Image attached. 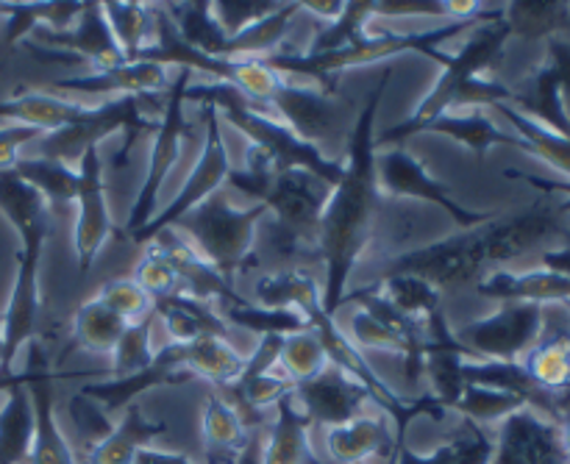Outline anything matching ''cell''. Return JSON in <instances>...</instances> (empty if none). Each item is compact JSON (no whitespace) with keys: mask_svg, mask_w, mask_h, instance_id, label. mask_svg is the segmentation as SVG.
Segmentation results:
<instances>
[{"mask_svg":"<svg viewBox=\"0 0 570 464\" xmlns=\"http://www.w3.org/2000/svg\"><path fill=\"white\" fill-rule=\"evenodd\" d=\"M232 393H237L245 404L254 406L256 412H265V409H276V404L287 395L295 393V384L287 382L284 376H278L276 371L265 373V376H256V378H239V382L226 384Z\"/></svg>","mask_w":570,"mask_h":464,"instance_id":"bcb514c9","label":"cell"},{"mask_svg":"<svg viewBox=\"0 0 570 464\" xmlns=\"http://www.w3.org/2000/svg\"><path fill=\"white\" fill-rule=\"evenodd\" d=\"M39 137H42V131L28 126L0 128V170H14V165L20 161V150L28 142H37Z\"/></svg>","mask_w":570,"mask_h":464,"instance_id":"681fc988","label":"cell"},{"mask_svg":"<svg viewBox=\"0 0 570 464\" xmlns=\"http://www.w3.org/2000/svg\"><path fill=\"white\" fill-rule=\"evenodd\" d=\"M78 170V192H76V228H72V245H76L78 273L87 276L92 270L95 256L111 237V217L106 206L104 189V161L100 150L92 148L81 159Z\"/></svg>","mask_w":570,"mask_h":464,"instance_id":"4fadbf2b","label":"cell"},{"mask_svg":"<svg viewBox=\"0 0 570 464\" xmlns=\"http://www.w3.org/2000/svg\"><path fill=\"white\" fill-rule=\"evenodd\" d=\"M193 83V72L178 70V78L167 89V103L161 106V120L156 126L154 145H150V159L148 170H145L142 187H139L137 200L131 206V215H128L126 234H137L139 228L148 226L156 217V198H159V189L165 187L167 172L176 165L178 154H181V139L187 131V120H184V103H187V89Z\"/></svg>","mask_w":570,"mask_h":464,"instance_id":"30bf717a","label":"cell"},{"mask_svg":"<svg viewBox=\"0 0 570 464\" xmlns=\"http://www.w3.org/2000/svg\"><path fill=\"white\" fill-rule=\"evenodd\" d=\"M220 317L232 326L254 332L259 337H289L309 328L306 317L295 309H267V306L250 304V306H217Z\"/></svg>","mask_w":570,"mask_h":464,"instance_id":"f35d334b","label":"cell"},{"mask_svg":"<svg viewBox=\"0 0 570 464\" xmlns=\"http://www.w3.org/2000/svg\"><path fill=\"white\" fill-rule=\"evenodd\" d=\"M33 428V398L28 389V373L11 382L9 401L0 412V464H26L31 454Z\"/></svg>","mask_w":570,"mask_h":464,"instance_id":"484cf974","label":"cell"},{"mask_svg":"<svg viewBox=\"0 0 570 464\" xmlns=\"http://www.w3.org/2000/svg\"><path fill=\"white\" fill-rule=\"evenodd\" d=\"M362 289L384 295L401 315L412 317V320L423 323V326L432 317L443 315V293H438L432 284L417 276H406V273H401V276H379L376 282Z\"/></svg>","mask_w":570,"mask_h":464,"instance_id":"4dcf8cb0","label":"cell"},{"mask_svg":"<svg viewBox=\"0 0 570 464\" xmlns=\"http://www.w3.org/2000/svg\"><path fill=\"white\" fill-rule=\"evenodd\" d=\"M128 323L120 320L117 315H111L98 298L87 300V304L78 306L76 317H72V337L89 354L111 356V351L117 348L120 337L126 334Z\"/></svg>","mask_w":570,"mask_h":464,"instance_id":"e575fe53","label":"cell"},{"mask_svg":"<svg viewBox=\"0 0 570 464\" xmlns=\"http://www.w3.org/2000/svg\"><path fill=\"white\" fill-rule=\"evenodd\" d=\"M345 6H348V0H332V3H326V0H309V3H301V11H309V14H315L317 20L332 26V22L343 14Z\"/></svg>","mask_w":570,"mask_h":464,"instance_id":"db71d44e","label":"cell"},{"mask_svg":"<svg viewBox=\"0 0 570 464\" xmlns=\"http://www.w3.org/2000/svg\"><path fill=\"white\" fill-rule=\"evenodd\" d=\"M150 254L161 256L167 265L173 267V273L181 282V293L193 295V298L206 300V304H228V306H250L248 298L237 293L176 228H167V231L156 234L148 243Z\"/></svg>","mask_w":570,"mask_h":464,"instance_id":"5bb4252c","label":"cell"},{"mask_svg":"<svg viewBox=\"0 0 570 464\" xmlns=\"http://www.w3.org/2000/svg\"><path fill=\"white\" fill-rule=\"evenodd\" d=\"M507 39H510V28H507L504 14L484 22V26L473 28L471 37H468V42L462 45L460 53L449 56V61L443 65L445 67L443 76L438 78L432 92L417 103V109L412 111L404 122H399V126L376 134V148H387V145L399 148L404 139L415 137V134H423V128H426L429 122L449 115L451 103H454V95L460 92L462 83H468L471 78H479L484 76V72L493 70L501 50H504Z\"/></svg>","mask_w":570,"mask_h":464,"instance_id":"8992f818","label":"cell"},{"mask_svg":"<svg viewBox=\"0 0 570 464\" xmlns=\"http://www.w3.org/2000/svg\"><path fill=\"white\" fill-rule=\"evenodd\" d=\"M178 359H181L184 371L198 378H206V382L220 389L226 384L239 382L248 356L239 354L228 339L204 337L195 339V343L178 345Z\"/></svg>","mask_w":570,"mask_h":464,"instance_id":"4316f807","label":"cell"},{"mask_svg":"<svg viewBox=\"0 0 570 464\" xmlns=\"http://www.w3.org/2000/svg\"><path fill=\"white\" fill-rule=\"evenodd\" d=\"M282 3H273V0H243V3H212V17L220 26V31L226 37H237V33L248 31L250 26H256L259 20H265L267 14L278 9Z\"/></svg>","mask_w":570,"mask_h":464,"instance_id":"7dc6e473","label":"cell"},{"mask_svg":"<svg viewBox=\"0 0 570 464\" xmlns=\"http://www.w3.org/2000/svg\"><path fill=\"white\" fill-rule=\"evenodd\" d=\"M546 306L538 304H501L499 312L473 320L454 332L456 343L482 362L518 365L532 351L543 332Z\"/></svg>","mask_w":570,"mask_h":464,"instance_id":"9c48e42d","label":"cell"},{"mask_svg":"<svg viewBox=\"0 0 570 464\" xmlns=\"http://www.w3.org/2000/svg\"><path fill=\"white\" fill-rule=\"evenodd\" d=\"M134 464H195L193 460H187L184 454H167V451H156V448H142L137 454Z\"/></svg>","mask_w":570,"mask_h":464,"instance_id":"9f6ffc18","label":"cell"},{"mask_svg":"<svg viewBox=\"0 0 570 464\" xmlns=\"http://www.w3.org/2000/svg\"><path fill=\"white\" fill-rule=\"evenodd\" d=\"M504 22L510 37L554 39L570 26V3H507Z\"/></svg>","mask_w":570,"mask_h":464,"instance_id":"d590c367","label":"cell"},{"mask_svg":"<svg viewBox=\"0 0 570 464\" xmlns=\"http://www.w3.org/2000/svg\"><path fill=\"white\" fill-rule=\"evenodd\" d=\"M549 65L557 72V81H560L562 100H566V109L570 115V45L562 39H549Z\"/></svg>","mask_w":570,"mask_h":464,"instance_id":"f5cc1de1","label":"cell"},{"mask_svg":"<svg viewBox=\"0 0 570 464\" xmlns=\"http://www.w3.org/2000/svg\"><path fill=\"white\" fill-rule=\"evenodd\" d=\"M423 131L445 134V137L456 139V142H462L465 148H471L479 161H484L488 150L495 148V145H507V148L527 150L529 154L523 139H518L510 128H501L499 122L490 120L484 111H471V115H443L438 117V120L429 122Z\"/></svg>","mask_w":570,"mask_h":464,"instance_id":"83f0119b","label":"cell"},{"mask_svg":"<svg viewBox=\"0 0 570 464\" xmlns=\"http://www.w3.org/2000/svg\"><path fill=\"white\" fill-rule=\"evenodd\" d=\"M293 398L301 401V406H304L301 415L306 421L317 423V426L337 428L360 417L362 406L371 401V393L356 378L345 376L340 367L328 365L321 376L298 384Z\"/></svg>","mask_w":570,"mask_h":464,"instance_id":"9a60e30c","label":"cell"},{"mask_svg":"<svg viewBox=\"0 0 570 464\" xmlns=\"http://www.w3.org/2000/svg\"><path fill=\"white\" fill-rule=\"evenodd\" d=\"M278 376H284L287 382H293L295 387L304 382H312L315 376H321L328 367L326 351H323L321 339L312 328L298 334H289L282 339V354H278Z\"/></svg>","mask_w":570,"mask_h":464,"instance_id":"60d3db41","label":"cell"},{"mask_svg":"<svg viewBox=\"0 0 570 464\" xmlns=\"http://www.w3.org/2000/svg\"><path fill=\"white\" fill-rule=\"evenodd\" d=\"M376 172H379V187L382 195H393V198H415L426 200V204L443 209L462 231L468 228H479L499 217L495 211H473L465 209L460 200L451 195L445 184L432 178V172L404 148H387L376 154Z\"/></svg>","mask_w":570,"mask_h":464,"instance_id":"7c38bea8","label":"cell"},{"mask_svg":"<svg viewBox=\"0 0 570 464\" xmlns=\"http://www.w3.org/2000/svg\"><path fill=\"white\" fill-rule=\"evenodd\" d=\"M468 359H473V356L456 343V337L445 339V343H432L429 339L426 356H423V378L432 387V398L445 412L465 393L468 384L465 376H462V367H465Z\"/></svg>","mask_w":570,"mask_h":464,"instance_id":"f1b7e54d","label":"cell"},{"mask_svg":"<svg viewBox=\"0 0 570 464\" xmlns=\"http://www.w3.org/2000/svg\"><path fill=\"white\" fill-rule=\"evenodd\" d=\"M200 117H204L206 126V142L204 154H200L198 165L193 167V172L187 176L184 187L178 189V195L173 198V204L167 209H161L154 220L145 228H139L137 234H131V243L148 245L156 234L167 231V228L176 226L181 217H187L189 211L198 209L206 198L217 192L223 184L228 181V172H232V161H228L226 139L220 134V122H217V111L212 106H200Z\"/></svg>","mask_w":570,"mask_h":464,"instance_id":"8fae6325","label":"cell"},{"mask_svg":"<svg viewBox=\"0 0 570 464\" xmlns=\"http://www.w3.org/2000/svg\"><path fill=\"white\" fill-rule=\"evenodd\" d=\"M37 33L39 42L50 50H65V53L76 56L78 61L92 67V72H106L115 70V67L126 65V56H122L120 45L115 42L109 31V22H106L100 3H83L81 17H78L76 26L70 31H45L39 28Z\"/></svg>","mask_w":570,"mask_h":464,"instance_id":"2e32d148","label":"cell"},{"mask_svg":"<svg viewBox=\"0 0 570 464\" xmlns=\"http://www.w3.org/2000/svg\"><path fill=\"white\" fill-rule=\"evenodd\" d=\"M298 14L301 3H282L273 14L250 26L248 31L228 37L215 59H265V56H273Z\"/></svg>","mask_w":570,"mask_h":464,"instance_id":"f546056e","label":"cell"},{"mask_svg":"<svg viewBox=\"0 0 570 464\" xmlns=\"http://www.w3.org/2000/svg\"><path fill=\"white\" fill-rule=\"evenodd\" d=\"M568 237L570 228L562 223L560 200L554 195H540L529 209L512 217H493L479 228L454 234L449 239L401 254L379 276H417L432 284L438 293L460 289L465 284L476 287L499 265L515 261L538 250L543 243Z\"/></svg>","mask_w":570,"mask_h":464,"instance_id":"7a4b0ae2","label":"cell"},{"mask_svg":"<svg viewBox=\"0 0 570 464\" xmlns=\"http://www.w3.org/2000/svg\"><path fill=\"white\" fill-rule=\"evenodd\" d=\"M507 178L512 181H523L529 187L540 189V195H568V200H560V211L562 215H570V181H554V178H546V176H534V172H521V170H504Z\"/></svg>","mask_w":570,"mask_h":464,"instance_id":"816d5d0a","label":"cell"},{"mask_svg":"<svg viewBox=\"0 0 570 464\" xmlns=\"http://www.w3.org/2000/svg\"><path fill=\"white\" fill-rule=\"evenodd\" d=\"M518 365L540 389L551 395L570 393V312L568 306H546L543 332Z\"/></svg>","mask_w":570,"mask_h":464,"instance_id":"e0dca14e","label":"cell"},{"mask_svg":"<svg viewBox=\"0 0 570 464\" xmlns=\"http://www.w3.org/2000/svg\"><path fill=\"white\" fill-rule=\"evenodd\" d=\"M527 409V401L518 398V395L504 393V389L495 387H479V384H468L465 393L460 395L454 406L449 412L460 415L462 421H471L476 426H490V423H504L507 417L515 415V412Z\"/></svg>","mask_w":570,"mask_h":464,"instance_id":"ab89813d","label":"cell"},{"mask_svg":"<svg viewBox=\"0 0 570 464\" xmlns=\"http://www.w3.org/2000/svg\"><path fill=\"white\" fill-rule=\"evenodd\" d=\"M568 312H570V309H568Z\"/></svg>","mask_w":570,"mask_h":464,"instance_id":"91938a15","label":"cell"},{"mask_svg":"<svg viewBox=\"0 0 570 464\" xmlns=\"http://www.w3.org/2000/svg\"><path fill=\"white\" fill-rule=\"evenodd\" d=\"M154 317L165 323L173 343H195L204 337L228 339V323L223 320L215 304L193 298V295H167V298L154 300Z\"/></svg>","mask_w":570,"mask_h":464,"instance_id":"603a6c76","label":"cell"},{"mask_svg":"<svg viewBox=\"0 0 570 464\" xmlns=\"http://www.w3.org/2000/svg\"><path fill=\"white\" fill-rule=\"evenodd\" d=\"M28 389L33 398V415H37V428H33L31 454L26 464H78L70 443L61 434L56 423L53 409V387H50V373L45 367V356L39 359V371L33 367L28 373Z\"/></svg>","mask_w":570,"mask_h":464,"instance_id":"7402d4cb","label":"cell"},{"mask_svg":"<svg viewBox=\"0 0 570 464\" xmlns=\"http://www.w3.org/2000/svg\"><path fill=\"white\" fill-rule=\"evenodd\" d=\"M493 109L504 117L507 126H510V131L515 134L518 139H523V145L529 148V154L538 156V159H543L546 165H551L557 172L568 176V181H570V139L568 137H560V134L551 131V128L540 126V122H534L532 117H527L523 111H518L512 103H499V106H493Z\"/></svg>","mask_w":570,"mask_h":464,"instance_id":"d6a6232c","label":"cell"},{"mask_svg":"<svg viewBox=\"0 0 570 464\" xmlns=\"http://www.w3.org/2000/svg\"><path fill=\"white\" fill-rule=\"evenodd\" d=\"M98 300L111 312V315L126 320L128 326L154 315V300L137 287L134 278H117V282H109L98 293Z\"/></svg>","mask_w":570,"mask_h":464,"instance_id":"ee69618b","label":"cell"},{"mask_svg":"<svg viewBox=\"0 0 570 464\" xmlns=\"http://www.w3.org/2000/svg\"><path fill=\"white\" fill-rule=\"evenodd\" d=\"M326 448L337 464H367L373 456H387L395 462L401 445L390 432L387 415H360L345 426L328 428Z\"/></svg>","mask_w":570,"mask_h":464,"instance_id":"44dd1931","label":"cell"},{"mask_svg":"<svg viewBox=\"0 0 570 464\" xmlns=\"http://www.w3.org/2000/svg\"><path fill=\"white\" fill-rule=\"evenodd\" d=\"M566 306H568V309H570V304H566Z\"/></svg>","mask_w":570,"mask_h":464,"instance_id":"680465c9","label":"cell"},{"mask_svg":"<svg viewBox=\"0 0 570 464\" xmlns=\"http://www.w3.org/2000/svg\"><path fill=\"white\" fill-rule=\"evenodd\" d=\"M187 100L198 106H212L217 115L226 117L239 134L250 139L254 148H259L262 154L271 156V161L276 165V170H309L312 176L323 178L326 184L337 187L340 178H343V161H332L321 154V148L304 142L301 137H295L282 120H276L273 115H267L265 109H259L256 103H250L245 95H239L237 89L228 87V83H189Z\"/></svg>","mask_w":570,"mask_h":464,"instance_id":"277c9868","label":"cell"},{"mask_svg":"<svg viewBox=\"0 0 570 464\" xmlns=\"http://www.w3.org/2000/svg\"><path fill=\"white\" fill-rule=\"evenodd\" d=\"M312 423L295 409L293 395L276 404V417L267 426L265 451H262V464H323L315 460L309 443Z\"/></svg>","mask_w":570,"mask_h":464,"instance_id":"d4e9b609","label":"cell"},{"mask_svg":"<svg viewBox=\"0 0 570 464\" xmlns=\"http://www.w3.org/2000/svg\"><path fill=\"white\" fill-rule=\"evenodd\" d=\"M170 76L167 67L154 65V61H131L106 72H89V76L76 78H56L50 81L53 92L70 95H128V98H150L156 92L170 89Z\"/></svg>","mask_w":570,"mask_h":464,"instance_id":"d6986e66","label":"cell"},{"mask_svg":"<svg viewBox=\"0 0 570 464\" xmlns=\"http://www.w3.org/2000/svg\"><path fill=\"white\" fill-rule=\"evenodd\" d=\"M540 265L551 273H560V276L570 278V239L566 248H557V250H543L540 254Z\"/></svg>","mask_w":570,"mask_h":464,"instance_id":"11a10c76","label":"cell"},{"mask_svg":"<svg viewBox=\"0 0 570 464\" xmlns=\"http://www.w3.org/2000/svg\"><path fill=\"white\" fill-rule=\"evenodd\" d=\"M390 78H393V72L384 70V76L367 95L365 106L356 117V126L351 128L348 142H345L343 178L334 187L326 211L321 217L317 256L326 267L323 309L332 317L345 300V287H348L356 261L371 245L379 204H382V187H379L376 172V115L390 87Z\"/></svg>","mask_w":570,"mask_h":464,"instance_id":"6da1fadb","label":"cell"},{"mask_svg":"<svg viewBox=\"0 0 570 464\" xmlns=\"http://www.w3.org/2000/svg\"><path fill=\"white\" fill-rule=\"evenodd\" d=\"M131 278L150 300H161L167 298V295L181 293V282H178V276L173 273V267L167 265L161 256L150 254V250L142 256V261H139Z\"/></svg>","mask_w":570,"mask_h":464,"instance_id":"c3c4849f","label":"cell"},{"mask_svg":"<svg viewBox=\"0 0 570 464\" xmlns=\"http://www.w3.org/2000/svg\"><path fill=\"white\" fill-rule=\"evenodd\" d=\"M189 378L195 376L184 371L181 359H178V345L170 343L165 345V348L156 351L148 371L128 378H111V382L106 384H87V387H81V393L78 395H83L87 401L98 404V409L104 412V415H109V412L131 406L145 389L159 387V384H181V382H189Z\"/></svg>","mask_w":570,"mask_h":464,"instance_id":"ac0fdd59","label":"cell"},{"mask_svg":"<svg viewBox=\"0 0 570 464\" xmlns=\"http://www.w3.org/2000/svg\"><path fill=\"white\" fill-rule=\"evenodd\" d=\"M504 14V6H490L482 14L468 17V20L445 22V26L434 28V31L421 33H367L356 45L348 48L332 50V53H273L265 56L267 65L282 76H304L321 81L323 92L328 95V83L340 76L343 70H354V67L376 65V61L393 59L399 53H423L438 59L440 65L449 61V53H440L438 45L449 42V39L471 33L473 28L484 26V22L495 20Z\"/></svg>","mask_w":570,"mask_h":464,"instance_id":"3957f363","label":"cell"},{"mask_svg":"<svg viewBox=\"0 0 570 464\" xmlns=\"http://www.w3.org/2000/svg\"><path fill=\"white\" fill-rule=\"evenodd\" d=\"M14 172L42 195L45 204H53L56 209H65V206L76 204L78 170H72V167L59 165V161L37 159V156H33V159L17 161Z\"/></svg>","mask_w":570,"mask_h":464,"instance_id":"8d00e7d4","label":"cell"},{"mask_svg":"<svg viewBox=\"0 0 570 464\" xmlns=\"http://www.w3.org/2000/svg\"><path fill=\"white\" fill-rule=\"evenodd\" d=\"M109 31L115 42L120 45L126 61H137V56L154 42V22H156V6L148 3H100Z\"/></svg>","mask_w":570,"mask_h":464,"instance_id":"836d02e7","label":"cell"},{"mask_svg":"<svg viewBox=\"0 0 570 464\" xmlns=\"http://www.w3.org/2000/svg\"><path fill=\"white\" fill-rule=\"evenodd\" d=\"M315 295H323V287L312 273L293 267V270L273 273V276H262L254 287V298L259 306L267 309H295L306 304Z\"/></svg>","mask_w":570,"mask_h":464,"instance_id":"74e56055","label":"cell"},{"mask_svg":"<svg viewBox=\"0 0 570 464\" xmlns=\"http://www.w3.org/2000/svg\"><path fill=\"white\" fill-rule=\"evenodd\" d=\"M373 9H376L373 0H354V3L348 0L343 14H340L332 26L317 31L315 42H312V48L306 50V53H332V50L348 48V45H356L360 39H365L367 22L376 17Z\"/></svg>","mask_w":570,"mask_h":464,"instance_id":"b9f144b4","label":"cell"},{"mask_svg":"<svg viewBox=\"0 0 570 464\" xmlns=\"http://www.w3.org/2000/svg\"><path fill=\"white\" fill-rule=\"evenodd\" d=\"M265 428H259V432H250L248 443H245V448L239 451L237 462H234V464H262V451H265V440H262V432H265Z\"/></svg>","mask_w":570,"mask_h":464,"instance_id":"6f0895ef","label":"cell"},{"mask_svg":"<svg viewBox=\"0 0 570 464\" xmlns=\"http://www.w3.org/2000/svg\"><path fill=\"white\" fill-rule=\"evenodd\" d=\"M267 209L262 204L248 209H234L226 195L215 192L198 209L176 223V231L226 278L234 284L237 273H243L245 261L254 250L256 231L265 223Z\"/></svg>","mask_w":570,"mask_h":464,"instance_id":"5b68a950","label":"cell"},{"mask_svg":"<svg viewBox=\"0 0 570 464\" xmlns=\"http://www.w3.org/2000/svg\"><path fill=\"white\" fill-rule=\"evenodd\" d=\"M142 100L145 98H128V95H122V98L106 100L100 106H89L83 120L65 128H56V131L42 134L37 139V159L59 161V165L76 170L83 156L92 148H98L106 137H111L117 131H126V145H122L120 156L115 161V167H120L126 161L128 150L137 142L139 134L150 128V122L142 117Z\"/></svg>","mask_w":570,"mask_h":464,"instance_id":"52a82bcc","label":"cell"},{"mask_svg":"<svg viewBox=\"0 0 570 464\" xmlns=\"http://www.w3.org/2000/svg\"><path fill=\"white\" fill-rule=\"evenodd\" d=\"M334 187L323 178L312 176L309 170H278L273 176L262 206L273 215V231L287 237V250L312 248L317 250V234H321V217L326 211Z\"/></svg>","mask_w":570,"mask_h":464,"instance_id":"ba28073f","label":"cell"},{"mask_svg":"<svg viewBox=\"0 0 570 464\" xmlns=\"http://www.w3.org/2000/svg\"><path fill=\"white\" fill-rule=\"evenodd\" d=\"M376 17H445V9L440 0H417V3H406V0H399V3H384V0H376ZM451 22V20H449Z\"/></svg>","mask_w":570,"mask_h":464,"instance_id":"f907efd6","label":"cell"},{"mask_svg":"<svg viewBox=\"0 0 570 464\" xmlns=\"http://www.w3.org/2000/svg\"><path fill=\"white\" fill-rule=\"evenodd\" d=\"M167 434V423L148 421L137 404L126 406L120 421L92 445L89 451V464H134L142 448Z\"/></svg>","mask_w":570,"mask_h":464,"instance_id":"cb8c5ba5","label":"cell"},{"mask_svg":"<svg viewBox=\"0 0 570 464\" xmlns=\"http://www.w3.org/2000/svg\"><path fill=\"white\" fill-rule=\"evenodd\" d=\"M200 426H204L206 464H234L250 437V432H245L239 417L234 415V409L220 395L206 398Z\"/></svg>","mask_w":570,"mask_h":464,"instance_id":"1f68e13d","label":"cell"},{"mask_svg":"<svg viewBox=\"0 0 570 464\" xmlns=\"http://www.w3.org/2000/svg\"><path fill=\"white\" fill-rule=\"evenodd\" d=\"M150 320H154V315L139 323H131L120 337V343H117V348L111 351L109 373L115 378L137 376V373L150 367L156 356V351L150 348Z\"/></svg>","mask_w":570,"mask_h":464,"instance_id":"7bdbcfd3","label":"cell"},{"mask_svg":"<svg viewBox=\"0 0 570 464\" xmlns=\"http://www.w3.org/2000/svg\"><path fill=\"white\" fill-rule=\"evenodd\" d=\"M348 339L362 351V354H365V351H387V354H401L404 359L412 354L404 337H399L393 328L384 326V323L376 320L373 315H367L365 309H360L351 317Z\"/></svg>","mask_w":570,"mask_h":464,"instance_id":"f6af8a7d","label":"cell"},{"mask_svg":"<svg viewBox=\"0 0 570 464\" xmlns=\"http://www.w3.org/2000/svg\"><path fill=\"white\" fill-rule=\"evenodd\" d=\"M476 293L488 300H501V304L566 306L570 304V278L546 270V267L527 273L493 270L476 284Z\"/></svg>","mask_w":570,"mask_h":464,"instance_id":"ffe728a7","label":"cell"}]
</instances>
